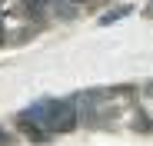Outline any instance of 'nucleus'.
<instances>
[{
    "mask_svg": "<svg viewBox=\"0 0 153 146\" xmlns=\"http://www.w3.org/2000/svg\"><path fill=\"white\" fill-rule=\"evenodd\" d=\"M133 130H140V133H150V130H153V126H150V116H146L143 110L133 113Z\"/></svg>",
    "mask_w": 153,
    "mask_h": 146,
    "instance_id": "obj_3",
    "label": "nucleus"
},
{
    "mask_svg": "<svg viewBox=\"0 0 153 146\" xmlns=\"http://www.w3.org/2000/svg\"><path fill=\"white\" fill-rule=\"evenodd\" d=\"M76 96H67V100H53L50 106V116H47V133H70L76 126Z\"/></svg>",
    "mask_w": 153,
    "mask_h": 146,
    "instance_id": "obj_1",
    "label": "nucleus"
},
{
    "mask_svg": "<svg viewBox=\"0 0 153 146\" xmlns=\"http://www.w3.org/2000/svg\"><path fill=\"white\" fill-rule=\"evenodd\" d=\"M130 13H133V7H130V4H120V7L107 10V13L100 17L97 23H100V27H110V23H117V20H123V17H130Z\"/></svg>",
    "mask_w": 153,
    "mask_h": 146,
    "instance_id": "obj_2",
    "label": "nucleus"
},
{
    "mask_svg": "<svg viewBox=\"0 0 153 146\" xmlns=\"http://www.w3.org/2000/svg\"><path fill=\"white\" fill-rule=\"evenodd\" d=\"M23 4H27L33 13H47L50 10V4H53V0H23Z\"/></svg>",
    "mask_w": 153,
    "mask_h": 146,
    "instance_id": "obj_4",
    "label": "nucleus"
},
{
    "mask_svg": "<svg viewBox=\"0 0 153 146\" xmlns=\"http://www.w3.org/2000/svg\"><path fill=\"white\" fill-rule=\"evenodd\" d=\"M7 143H10V136H7L4 130H0V146H7Z\"/></svg>",
    "mask_w": 153,
    "mask_h": 146,
    "instance_id": "obj_5",
    "label": "nucleus"
},
{
    "mask_svg": "<svg viewBox=\"0 0 153 146\" xmlns=\"http://www.w3.org/2000/svg\"><path fill=\"white\" fill-rule=\"evenodd\" d=\"M146 93H153V83H146Z\"/></svg>",
    "mask_w": 153,
    "mask_h": 146,
    "instance_id": "obj_7",
    "label": "nucleus"
},
{
    "mask_svg": "<svg viewBox=\"0 0 153 146\" xmlns=\"http://www.w3.org/2000/svg\"><path fill=\"white\" fill-rule=\"evenodd\" d=\"M146 17H153V0H150V4H146V10H143Z\"/></svg>",
    "mask_w": 153,
    "mask_h": 146,
    "instance_id": "obj_6",
    "label": "nucleus"
}]
</instances>
